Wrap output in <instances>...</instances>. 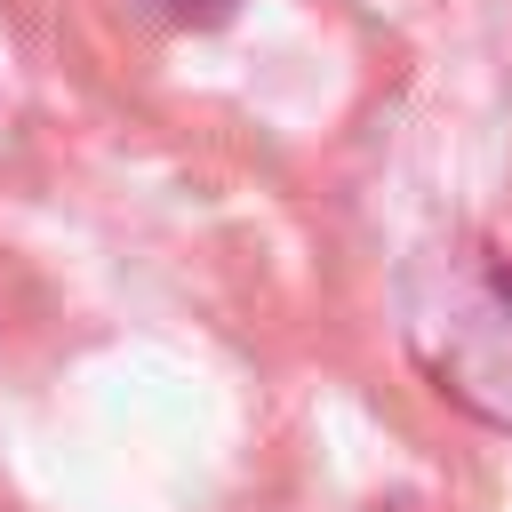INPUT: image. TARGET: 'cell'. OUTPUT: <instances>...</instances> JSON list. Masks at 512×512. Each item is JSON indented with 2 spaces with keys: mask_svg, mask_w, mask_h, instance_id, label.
<instances>
[{
  "mask_svg": "<svg viewBox=\"0 0 512 512\" xmlns=\"http://www.w3.org/2000/svg\"><path fill=\"white\" fill-rule=\"evenodd\" d=\"M400 336L440 400L512 432V264L496 248L448 240L416 256L400 288Z\"/></svg>",
  "mask_w": 512,
  "mask_h": 512,
  "instance_id": "obj_1",
  "label": "cell"
}]
</instances>
